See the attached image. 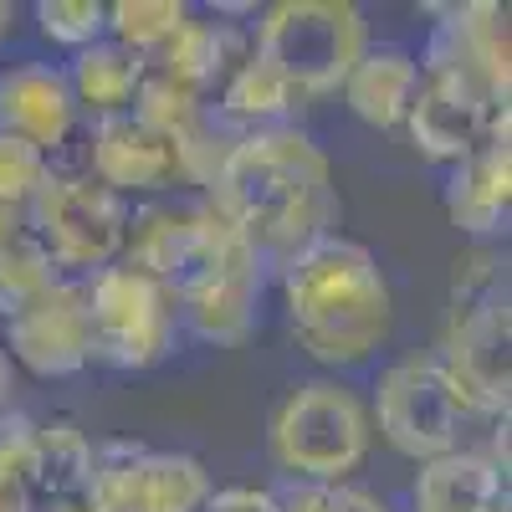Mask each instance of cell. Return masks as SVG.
Masks as SVG:
<instances>
[{
	"label": "cell",
	"mask_w": 512,
	"mask_h": 512,
	"mask_svg": "<svg viewBox=\"0 0 512 512\" xmlns=\"http://www.w3.org/2000/svg\"><path fill=\"white\" fill-rule=\"evenodd\" d=\"M82 297H88L93 364L118 369V374H149L180 354L185 344L180 308H175V292L159 277L134 272L128 262H113L82 282Z\"/></svg>",
	"instance_id": "obj_7"
},
{
	"label": "cell",
	"mask_w": 512,
	"mask_h": 512,
	"mask_svg": "<svg viewBox=\"0 0 512 512\" xmlns=\"http://www.w3.org/2000/svg\"><path fill=\"white\" fill-rule=\"evenodd\" d=\"M128 210L134 205L88 180L77 164H57L47 185L36 190V200L26 205V231L47 251L57 277L88 282L123 256Z\"/></svg>",
	"instance_id": "obj_8"
},
{
	"label": "cell",
	"mask_w": 512,
	"mask_h": 512,
	"mask_svg": "<svg viewBox=\"0 0 512 512\" xmlns=\"http://www.w3.org/2000/svg\"><path fill=\"white\" fill-rule=\"evenodd\" d=\"M0 134L26 139L47 159H67L77 134H82V113L72 103L67 72L57 57H11L0 62Z\"/></svg>",
	"instance_id": "obj_14"
},
{
	"label": "cell",
	"mask_w": 512,
	"mask_h": 512,
	"mask_svg": "<svg viewBox=\"0 0 512 512\" xmlns=\"http://www.w3.org/2000/svg\"><path fill=\"white\" fill-rule=\"evenodd\" d=\"M205 205L277 272L287 256L323 241L344 221L333 159L303 123H272L241 134L210 180Z\"/></svg>",
	"instance_id": "obj_1"
},
{
	"label": "cell",
	"mask_w": 512,
	"mask_h": 512,
	"mask_svg": "<svg viewBox=\"0 0 512 512\" xmlns=\"http://www.w3.org/2000/svg\"><path fill=\"white\" fill-rule=\"evenodd\" d=\"M16 236H26V210L0 205V246H11Z\"/></svg>",
	"instance_id": "obj_30"
},
{
	"label": "cell",
	"mask_w": 512,
	"mask_h": 512,
	"mask_svg": "<svg viewBox=\"0 0 512 512\" xmlns=\"http://www.w3.org/2000/svg\"><path fill=\"white\" fill-rule=\"evenodd\" d=\"M441 205L446 221L466 241H502L512 221V134L482 144L461 164L441 169Z\"/></svg>",
	"instance_id": "obj_17"
},
{
	"label": "cell",
	"mask_w": 512,
	"mask_h": 512,
	"mask_svg": "<svg viewBox=\"0 0 512 512\" xmlns=\"http://www.w3.org/2000/svg\"><path fill=\"white\" fill-rule=\"evenodd\" d=\"M364 405H369L374 441H384L410 466L461 451L477 441V431H487V420L466 405V395L451 384V374L431 349L384 359L364 390Z\"/></svg>",
	"instance_id": "obj_5"
},
{
	"label": "cell",
	"mask_w": 512,
	"mask_h": 512,
	"mask_svg": "<svg viewBox=\"0 0 512 512\" xmlns=\"http://www.w3.org/2000/svg\"><path fill=\"white\" fill-rule=\"evenodd\" d=\"M57 169V159H47L41 149H31L26 139L0 134V205L26 210L36 200V190L47 185V175Z\"/></svg>",
	"instance_id": "obj_27"
},
{
	"label": "cell",
	"mask_w": 512,
	"mask_h": 512,
	"mask_svg": "<svg viewBox=\"0 0 512 512\" xmlns=\"http://www.w3.org/2000/svg\"><path fill=\"white\" fill-rule=\"evenodd\" d=\"M31 26L52 52H82L108 36V0H36Z\"/></svg>",
	"instance_id": "obj_24"
},
{
	"label": "cell",
	"mask_w": 512,
	"mask_h": 512,
	"mask_svg": "<svg viewBox=\"0 0 512 512\" xmlns=\"http://www.w3.org/2000/svg\"><path fill=\"white\" fill-rule=\"evenodd\" d=\"M431 354L451 374V384L466 395L487 425L507 420L512 405V297L507 287L482 297H446V318Z\"/></svg>",
	"instance_id": "obj_9"
},
{
	"label": "cell",
	"mask_w": 512,
	"mask_h": 512,
	"mask_svg": "<svg viewBox=\"0 0 512 512\" xmlns=\"http://www.w3.org/2000/svg\"><path fill=\"white\" fill-rule=\"evenodd\" d=\"M369 41L354 0H272L251 21V52L292 88L297 108L338 98Z\"/></svg>",
	"instance_id": "obj_4"
},
{
	"label": "cell",
	"mask_w": 512,
	"mask_h": 512,
	"mask_svg": "<svg viewBox=\"0 0 512 512\" xmlns=\"http://www.w3.org/2000/svg\"><path fill=\"white\" fill-rule=\"evenodd\" d=\"M36 477V425L26 415L0 410V507L26 512Z\"/></svg>",
	"instance_id": "obj_25"
},
{
	"label": "cell",
	"mask_w": 512,
	"mask_h": 512,
	"mask_svg": "<svg viewBox=\"0 0 512 512\" xmlns=\"http://www.w3.org/2000/svg\"><path fill=\"white\" fill-rule=\"evenodd\" d=\"M216 492L205 461L190 451H154L134 441H98L88 507L93 512H200Z\"/></svg>",
	"instance_id": "obj_10"
},
{
	"label": "cell",
	"mask_w": 512,
	"mask_h": 512,
	"mask_svg": "<svg viewBox=\"0 0 512 512\" xmlns=\"http://www.w3.org/2000/svg\"><path fill=\"white\" fill-rule=\"evenodd\" d=\"M436 21L420 41V62L472 77L477 88L512 98V31L497 0H456V6H425Z\"/></svg>",
	"instance_id": "obj_15"
},
{
	"label": "cell",
	"mask_w": 512,
	"mask_h": 512,
	"mask_svg": "<svg viewBox=\"0 0 512 512\" xmlns=\"http://www.w3.org/2000/svg\"><path fill=\"white\" fill-rule=\"evenodd\" d=\"M190 16L195 6H185V0H108V41L154 62Z\"/></svg>",
	"instance_id": "obj_22"
},
{
	"label": "cell",
	"mask_w": 512,
	"mask_h": 512,
	"mask_svg": "<svg viewBox=\"0 0 512 512\" xmlns=\"http://www.w3.org/2000/svg\"><path fill=\"white\" fill-rule=\"evenodd\" d=\"M272 292L292 349L318 374L349 379L374 369L395 338V287L379 256L344 231L287 256L272 272Z\"/></svg>",
	"instance_id": "obj_2"
},
{
	"label": "cell",
	"mask_w": 512,
	"mask_h": 512,
	"mask_svg": "<svg viewBox=\"0 0 512 512\" xmlns=\"http://www.w3.org/2000/svg\"><path fill=\"white\" fill-rule=\"evenodd\" d=\"M507 118H512L507 98L477 88V82L461 77V72L420 62V88H415V103L405 113V139L425 164L451 169L466 154H477L482 144L502 139Z\"/></svg>",
	"instance_id": "obj_11"
},
{
	"label": "cell",
	"mask_w": 512,
	"mask_h": 512,
	"mask_svg": "<svg viewBox=\"0 0 512 512\" xmlns=\"http://www.w3.org/2000/svg\"><path fill=\"white\" fill-rule=\"evenodd\" d=\"M256 21V16H251ZM251 21H236V16H216V11H195L175 41L154 57V67H164L169 77H180L185 88H195L205 103L226 88V77L246 62L251 52Z\"/></svg>",
	"instance_id": "obj_20"
},
{
	"label": "cell",
	"mask_w": 512,
	"mask_h": 512,
	"mask_svg": "<svg viewBox=\"0 0 512 512\" xmlns=\"http://www.w3.org/2000/svg\"><path fill=\"white\" fill-rule=\"evenodd\" d=\"M502 502H507V466L487 451V441L420 461L405 492V512H497Z\"/></svg>",
	"instance_id": "obj_18"
},
{
	"label": "cell",
	"mask_w": 512,
	"mask_h": 512,
	"mask_svg": "<svg viewBox=\"0 0 512 512\" xmlns=\"http://www.w3.org/2000/svg\"><path fill=\"white\" fill-rule=\"evenodd\" d=\"M200 512H277V492L256 487V482H231V487L210 492Z\"/></svg>",
	"instance_id": "obj_29"
},
{
	"label": "cell",
	"mask_w": 512,
	"mask_h": 512,
	"mask_svg": "<svg viewBox=\"0 0 512 512\" xmlns=\"http://www.w3.org/2000/svg\"><path fill=\"white\" fill-rule=\"evenodd\" d=\"M11 390H16V369H11V359H6V349H0V410L11 405Z\"/></svg>",
	"instance_id": "obj_31"
},
{
	"label": "cell",
	"mask_w": 512,
	"mask_h": 512,
	"mask_svg": "<svg viewBox=\"0 0 512 512\" xmlns=\"http://www.w3.org/2000/svg\"><path fill=\"white\" fill-rule=\"evenodd\" d=\"M205 113H210V103L195 88H185L180 77H169L164 67L149 62V72L139 82V98H134V118H144L149 128H159L164 139L180 144V139H190L195 128L205 123Z\"/></svg>",
	"instance_id": "obj_23"
},
{
	"label": "cell",
	"mask_w": 512,
	"mask_h": 512,
	"mask_svg": "<svg viewBox=\"0 0 512 512\" xmlns=\"http://www.w3.org/2000/svg\"><path fill=\"white\" fill-rule=\"evenodd\" d=\"M67 72V88H72V103L82 113V123H98V118H118V113H134V98H139V82L149 72L144 57H134L118 41H93L62 62Z\"/></svg>",
	"instance_id": "obj_21"
},
{
	"label": "cell",
	"mask_w": 512,
	"mask_h": 512,
	"mask_svg": "<svg viewBox=\"0 0 512 512\" xmlns=\"http://www.w3.org/2000/svg\"><path fill=\"white\" fill-rule=\"evenodd\" d=\"M16 26H21V11H16V6H6V0H0V47H6V41L16 36Z\"/></svg>",
	"instance_id": "obj_32"
},
{
	"label": "cell",
	"mask_w": 512,
	"mask_h": 512,
	"mask_svg": "<svg viewBox=\"0 0 512 512\" xmlns=\"http://www.w3.org/2000/svg\"><path fill=\"white\" fill-rule=\"evenodd\" d=\"M62 164H77L88 180H98L103 190H113L128 205L185 190L180 144L164 139L159 128H149L134 113L82 123V134H77V144H72V154Z\"/></svg>",
	"instance_id": "obj_12"
},
{
	"label": "cell",
	"mask_w": 512,
	"mask_h": 512,
	"mask_svg": "<svg viewBox=\"0 0 512 512\" xmlns=\"http://www.w3.org/2000/svg\"><path fill=\"white\" fill-rule=\"evenodd\" d=\"M205 226H210L205 195L175 190V195H159V200H139L128 210V236H123L118 262H128L134 272H149L169 287L195 256Z\"/></svg>",
	"instance_id": "obj_16"
},
{
	"label": "cell",
	"mask_w": 512,
	"mask_h": 512,
	"mask_svg": "<svg viewBox=\"0 0 512 512\" xmlns=\"http://www.w3.org/2000/svg\"><path fill=\"white\" fill-rule=\"evenodd\" d=\"M415 88H420L415 47H405V41H369L354 72L344 77V88H338V98L374 134H400L405 113L415 103Z\"/></svg>",
	"instance_id": "obj_19"
},
{
	"label": "cell",
	"mask_w": 512,
	"mask_h": 512,
	"mask_svg": "<svg viewBox=\"0 0 512 512\" xmlns=\"http://www.w3.org/2000/svg\"><path fill=\"white\" fill-rule=\"evenodd\" d=\"M0 349H6L16 374H31V379H72L82 369H93L82 282L57 277L47 292H36L26 308L0 318Z\"/></svg>",
	"instance_id": "obj_13"
},
{
	"label": "cell",
	"mask_w": 512,
	"mask_h": 512,
	"mask_svg": "<svg viewBox=\"0 0 512 512\" xmlns=\"http://www.w3.org/2000/svg\"><path fill=\"white\" fill-rule=\"evenodd\" d=\"M169 292H175V308H180L185 344L241 349L262 328V297L272 292V272L210 210V226H205L195 256L185 262V272L169 282Z\"/></svg>",
	"instance_id": "obj_6"
},
{
	"label": "cell",
	"mask_w": 512,
	"mask_h": 512,
	"mask_svg": "<svg viewBox=\"0 0 512 512\" xmlns=\"http://www.w3.org/2000/svg\"><path fill=\"white\" fill-rule=\"evenodd\" d=\"M57 282L52 262H47V251H41L26 236H16L11 246H0V318H11L16 308H26L36 292H47Z\"/></svg>",
	"instance_id": "obj_26"
},
{
	"label": "cell",
	"mask_w": 512,
	"mask_h": 512,
	"mask_svg": "<svg viewBox=\"0 0 512 512\" xmlns=\"http://www.w3.org/2000/svg\"><path fill=\"white\" fill-rule=\"evenodd\" d=\"M277 512H395L379 492L344 482V487H272Z\"/></svg>",
	"instance_id": "obj_28"
},
{
	"label": "cell",
	"mask_w": 512,
	"mask_h": 512,
	"mask_svg": "<svg viewBox=\"0 0 512 512\" xmlns=\"http://www.w3.org/2000/svg\"><path fill=\"white\" fill-rule=\"evenodd\" d=\"M374 456L369 405L354 379L303 374L267 415V466L277 487H344Z\"/></svg>",
	"instance_id": "obj_3"
}]
</instances>
